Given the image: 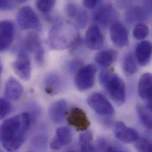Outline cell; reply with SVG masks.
I'll use <instances>...</instances> for the list:
<instances>
[{"instance_id": "cell-31", "label": "cell", "mask_w": 152, "mask_h": 152, "mask_svg": "<svg viewBox=\"0 0 152 152\" xmlns=\"http://www.w3.org/2000/svg\"><path fill=\"white\" fill-rule=\"evenodd\" d=\"M11 110V105L8 99L0 98V119L5 118Z\"/></svg>"}, {"instance_id": "cell-24", "label": "cell", "mask_w": 152, "mask_h": 152, "mask_svg": "<svg viewBox=\"0 0 152 152\" xmlns=\"http://www.w3.org/2000/svg\"><path fill=\"white\" fill-rule=\"evenodd\" d=\"M48 139L45 134H39L35 136L30 142V150L31 151L42 152L46 149Z\"/></svg>"}, {"instance_id": "cell-21", "label": "cell", "mask_w": 152, "mask_h": 152, "mask_svg": "<svg viewBox=\"0 0 152 152\" xmlns=\"http://www.w3.org/2000/svg\"><path fill=\"white\" fill-rule=\"evenodd\" d=\"M46 92L49 94H55L60 91L64 85L62 77L56 73L51 72L47 75L44 80Z\"/></svg>"}, {"instance_id": "cell-39", "label": "cell", "mask_w": 152, "mask_h": 152, "mask_svg": "<svg viewBox=\"0 0 152 152\" xmlns=\"http://www.w3.org/2000/svg\"><path fill=\"white\" fill-rule=\"evenodd\" d=\"M2 72V65L1 62H0V77H1V75Z\"/></svg>"}, {"instance_id": "cell-27", "label": "cell", "mask_w": 152, "mask_h": 152, "mask_svg": "<svg viewBox=\"0 0 152 152\" xmlns=\"http://www.w3.org/2000/svg\"><path fill=\"white\" fill-rule=\"evenodd\" d=\"M133 34L135 39L137 40H143L146 38L149 34V27L144 23H138L134 28Z\"/></svg>"}, {"instance_id": "cell-40", "label": "cell", "mask_w": 152, "mask_h": 152, "mask_svg": "<svg viewBox=\"0 0 152 152\" xmlns=\"http://www.w3.org/2000/svg\"><path fill=\"white\" fill-rule=\"evenodd\" d=\"M15 1L18 2H21V3H23V2H26L27 0H15Z\"/></svg>"}, {"instance_id": "cell-8", "label": "cell", "mask_w": 152, "mask_h": 152, "mask_svg": "<svg viewBox=\"0 0 152 152\" xmlns=\"http://www.w3.org/2000/svg\"><path fill=\"white\" fill-rule=\"evenodd\" d=\"M117 13L113 5L110 3H106L101 5L94 13V21L103 27L110 26L116 21Z\"/></svg>"}, {"instance_id": "cell-4", "label": "cell", "mask_w": 152, "mask_h": 152, "mask_svg": "<svg viewBox=\"0 0 152 152\" xmlns=\"http://www.w3.org/2000/svg\"><path fill=\"white\" fill-rule=\"evenodd\" d=\"M19 51H23L27 53L28 52L33 53L37 64L41 66L43 64L45 52L40 37L37 33H29L22 42Z\"/></svg>"}, {"instance_id": "cell-32", "label": "cell", "mask_w": 152, "mask_h": 152, "mask_svg": "<svg viewBox=\"0 0 152 152\" xmlns=\"http://www.w3.org/2000/svg\"><path fill=\"white\" fill-rule=\"evenodd\" d=\"M79 10L80 9L78 8V7L76 5L72 3L68 4L65 8V11L67 15L69 18L72 19L75 18Z\"/></svg>"}, {"instance_id": "cell-7", "label": "cell", "mask_w": 152, "mask_h": 152, "mask_svg": "<svg viewBox=\"0 0 152 152\" xmlns=\"http://www.w3.org/2000/svg\"><path fill=\"white\" fill-rule=\"evenodd\" d=\"M87 103L94 111L101 115H111L114 113L113 106L102 94L95 92L91 94L87 99Z\"/></svg>"}, {"instance_id": "cell-18", "label": "cell", "mask_w": 152, "mask_h": 152, "mask_svg": "<svg viewBox=\"0 0 152 152\" xmlns=\"http://www.w3.org/2000/svg\"><path fill=\"white\" fill-rule=\"evenodd\" d=\"M67 107V102L64 99L53 103L49 110V116L50 120L56 124L62 123L65 118Z\"/></svg>"}, {"instance_id": "cell-11", "label": "cell", "mask_w": 152, "mask_h": 152, "mask_svg": "<svg viewBox=\"0 0 152 152\" xmlns=\"http://www.w3.org/2000/svg\"><path fill=\"white\" fill-rule=\"evenodd\" d=\"M68 124L77 131L84 132L89 128L90 121L86 113L79 108H73L67 116Z\"/></svg>"}, {"instance_id": "cell-29", "label": "cell", "mask_w": 152, "mask_h": 152, "mask_svg": "<svg viewBox=\"0 0 152 152\" xmlns=\"http://www.w3.org/2000/svg\"><path fill=\"white\" fill-rule=\"evenodd\" d=\"M74 20H75V27L79 28H83L87 24L88 14L85 10L80 9Z\"/></svg>"}, {"instance_id": "cell-19", "label": "cell", "mask_w": 152, "mask_h": 152, "mask_svg": "<svg viewBox=\"0 0 152 152\" xmlns=\"http://www.w3.org/2000/svg\"><path fill=\"white\" fill-rule=\"evenodd\" d=\"M151 55L152 44L150 42L145 40L138 44L135 50V56L140 66H146L151 61Z\"/></svg>"}, {"instance_id": "cell-23", "label": "cell", "mask_w": 152, "mask_h": 152, "mask_svg": "<svg viewBox=\"0 0 152 152\" xmlns=\"http://www.w3.org/2000/svg\"><path fill=\"white\" fill-rule=\"evenodd\" d=\"M79 145L82 152H93L94 146L93 135L91 132L86 131L80 134L79 139Z\"/></svg>"}, {"instance_id": "cell-17", "label": "cell", "mask_w": 152, "mask_h": 152, "mask_svg": "<svg viewBox=\"0 0 152 152\" xmlns=\"http://www.w3.org/2000/svg\"><path fill=\"white\" fill-rule=\"evenodd\" d=\"M72 139V133L69 128L66 127H60L56 130V135L50 143V148L53 150H59L62 147L70 144Z\"/></svg>"}, {"instance_id": "cell-36", "label": "cell", "mask_w": 152, "mask_h": 152, "mask_svg": "<svg viewBox=\"0 0 152 152\" xmlns=\"http://www.w3.org/2000/svg\"><path fill=\"white\" fill-rule=\"evenodd\" d=\"M137 0H116L117 5L121 8H128L132 7Z\"/></svg>"}, {"instance_id": "cell-13", "label": "cell", "mask_w": 152, "mask_h": 152, "mask_svg": "<svg viewBox=\"0 0 152 152\" xmlns=\"http://www.w3.org/2000/svg\"><path fill=\"white\" fill-rule=\"evenodd\" d=\"M113 130L115 137L124 143H131L139 138L138 132L135 129L127 127L121 121L115 123Z\"/></svg>"}, {"instance_id": "cell-35", "label": "cell", "mask_w": 152, "mask_h": 152, "mask_svg": "<svg viewBox=\"0 0 152 152\" xmlns=\"http://www.w3.org/2000/svg\"><path fill=\"white\" fill-rule=\"evenodd\" d=\"M82 66V62L81 61H79V60H74L71 61L69 64H68V70L70 72L73 73V72H75L76 70L77 71Z\"/></svg>"}, {"instance_id": "cell-22", "label": "cell", "mask_w": 152, "mask_h": 152, "mask_svg": "<svg viewBox=\"0 0 152 152\" xmlns=\"http://www.w3.org/2000/svg\"><path fill=\"white\" fill-rule=\"evenodd\" d=\"M117 52L113 49H106L98 53L95 57L96 63L102 68L110 66L116 60Z\"/></svg>"}, {"instance_id": "cell-28", "label": "cell", "mask_w": 152, "mask_h": 152, "mask_svg": "<svg viewBox=\"0 0 152 152\" xmlns=\"http://www.w3.org/2000/svg\"><path fill=\"white\" fill-rule=\"evenodd\" d=\"M55 3L56 0H36V5L39 11L48 14L53 8Z\"/></svg>"}, {"instance_id": "cell-37", "label": "cell", "mask_w": 152, "mask_h": 152, "mask_svg": "<svg viewBox=\"0 0 152 152\" xmlns=\"http://www.w3.org/2000/svg\"><path fill=\"white\" fill-rule=\"evenodd\" d=\"M100 1L101 0H83V4L86 8L93 9L97 6Z\"/></svg>"}, {"instance_id": "cell-3", "label": "cell", "mask_w": 152, "mask_h": 152, "mask_svg": "<svg viewBox=\"0 0 152 152\" xmlns=\"http://www.w3.org/2000/svg\"><path fill=\"white\" fill-rule=\"evenodd\" d=\"M99 82L113 101L118 105L124 104L126 99V84L124 80L110 70L101 72Z\"/></svg>"}, {"instance_id": "cell-1", "label": "cell", "mask_w": 152, "mask_h": 152, "mask_svg": "<svg viewBox=\"0 0 152 152\" xmlns=\"http://www.w3.org/2000/svg\"><path fill=\"white\" fill-rule=\"evenodd\" d=\"M33 118L28 112H24L5 120L0 126V140L8 152L17 151L24 143Z\"/></svg>"}, {"instance_id": "cell-14", "label": "cell", "mask_w": 152, "mask_h": 152, "mask_svg": "<svg viewBox=\"0 0 152 152\" xmlns=\"http://www.w3.org/2000/svg\"><path fill=\"white\" fill-rule=\"evenodd\" d=\"M86 46L91 50H96L101 49L104 45V37L96 26H92L86 31L85 36Z\"/></svg>"}, {"instance_id": "cell-6", "label": "cell", "mask_w": 152, "mask_h": 152, "mask_svg": "<svg viewBox=\"0 0 152 152\" xmlns=\"http://www.w3.org/2000/svg\"><path fill=\"white\" fill-rule=\"evenodd\" d=\"M96 68L93 64H89L80 67L76 72L75 83L80 91L91 89L94 84Z\"/></svg>"}, {"instance_id": "cell-16", "label": "cell", "mask_w": 152, "mask_h": 152, "mask_svg": "<svg viewBox=\"0 0 152 152\" xmlns=\"http://www.w3.org/2000/svg\"><path fill=\"white\" fill-rule=\"evenodd\" d=\"M24 88L15 77L11 76L7 80L4 88V95L7 99L12 101L19 100L23 96Z\"/></svg>"}, {"instance_id": "cell-20", "label": "cell", "mask_w": 152, "mask_h": 152, "mask_svg": "<svg viewBox=\"0 0 152 152\" xmlns=\"http://www.w3.org/2000/svg\"><path fill=\"white\" fill-rule=\"evenodd\" d=\"M149 16L145 9L140 6H132L128 8L125 15L126 21L130 24L145 21Z\"/></svg>"}, {"instance_id": "cell-10", "label": "cell", "mask_w": 152, "mask_h": 152, "mask_svg": "<svg viewBox=\"0 0 152 152\" xmlns=\"http://www.w3.org/2000/svg\"><path fill=\"white\" fill-rule=\"evenodd\" d=\"M15 74L22 80H29L31 77V63L28 53L19 51L18 56L12 64Z\"/></svg>"}, {"instance_id": "cell-5", "label": "cell", "mask_w": 152, "mask_h": 152, "mask_svg": "<svg viewBox=\"0 0 152 152\" xmlns=\"http://www.w3.org/2000/svg\"><path fill=\"white\" fill-rule=\"evenodd\" d=\"M17 21L22 30H33L37 31L42 30L39 17L30 7L25 6L20 8L17 15Z\"/></svg>"}, {"instance_id": "cell-33", "label": "cell", "mask_w": 152, "mask_h": 152, "mask_svg": "<svg viewBox=\"0 0 152 152\" xmlns=\"http://www.w3.org/2000/svg\"><path fill=\"white\" fill-rule=\"evenodd\" d=\"M15 0H0V11L12 10L14 7Z\"/></svg>"}, {"instance_id": "cell-2", "label": "cell", "mask_w": 152, "mask_h": 152, "mask_svg": "<svg viewBox=\"0 0 152 152\" xmlns=\"http://www.w3.org/2000/svg\"><path fill=\"white\" fill-rule=\"evenodd\" d=\"M75 27L64 20H56L48 36V44L50 48L54 50L71 48L80 36L76 34Z\"/></svg>"}, {"instance_id": "cell-30", "label": "cell", "mask_w": 152, "mask_h": 152, "mask_svg": "<svg viewBox=\"0 0 152 152\" xmlns=\"http://www.w3.org/2000/svg\"><path fill=\"white\" fill-rule=\"evenodd\" d=\"M136 142L135 147L137 151L143 152H149L151 151L152 143L149 140L145 138H138Z\"/></svg>"}, {"instance_id": "cell-15", "label": "cell", "mask_w": 152, "mask_h": 152, "mask_svg": "<svg viewBox=\"0 0 152 152\" xmlns=\"http://www.w3.org/2000/svg\"><path fill=\"white\" fill-rule=\"evenodd\" d=\"M152 75L150 73L144 74L140 77L138 84V93L140 97L147 102V107L152 110Z\"/></svg>"}, {"instance_id": "cell-9", "label": "cell", "mask_w": 152, "mask_h": 152, "mask_svg": "<svg viewBox=\"0 0 152 152\" xmlns=\"http://www.w3.org/2000/svg\"><path fill=\"white\" fill-rule=\"evenodd\" d=\"M110 32L111 41L117 47L123 48L129 45L128 31L126 27L120 21L116 20L110 25Z\"/></svg>"}, {"instance_id": "cell-12", "label": "cell", "mask_w": 152, "mask_h": 152, "mask_svg": "<svg viewBox=\"0 0 152 152\" xmlns=\"http://www.w3.org/2000/svg\"><path fill=\"white\" fill-rule=\"evenodd\" d=\"M15 36L14 24L10 20L0 21V52L8 49L12 45Z\"/></svg>"}, {"instance_id": "cell-25", "label": "cell", "mask_w": 152, "mask_h": 152, "mask_svg": "<svg viewBox=\"0 0 152 152\" xmlns=\"http://www.w3.org/2000/svg\"><path fill=\"white\" fill-rule=\"evenodd\" d=\"M137 114L143 123V124L148 129H151L152 124V110L147 106L138 104L136 107Z\"/></svg>"}, {"instance_id": "cell-38", "label": "cell", "mask_w": 152, "mask_h": 152, "mask_svg": "<svg viewBox=\"0 0 152 152\" xmlns=\"http://www.w3.org/2000/svg\"><path fill=\"white\" fill-rule=\"evenodd\" d=\"M144 4V8L149 16L152 14V0H143Z\"/></svg>"}, {"instance_id": "cell-34", "label": "cell", "mask_w": 152, "mask_h": 152, "mask_svg": "<svg viewBox=\"0 0 152 152\" xmlns=\"http://www.w3.org/2000/svg\"><path fill=\"white\" fill-rule=\"evenodd\" d=\"M107 141L103 138H99L97 140L94 151H105L108 146Z\"/></svg>"}, {"instance_id": "cell-26", "label": "cell", "mask_w": 152, "mask_h": 152, "mask_svg": "<svg viewBox=\"0 0 152 152\" xmlns=\"http://www.w3.org/2000/svg\"><path fill=\"white\" fill-rule=\"evenodd\" d=\"M122 68L124 73L127 76H132L137 72V66L132 54L129 53L124 56L123 60Z\"/></svg>"}]
</instances>
